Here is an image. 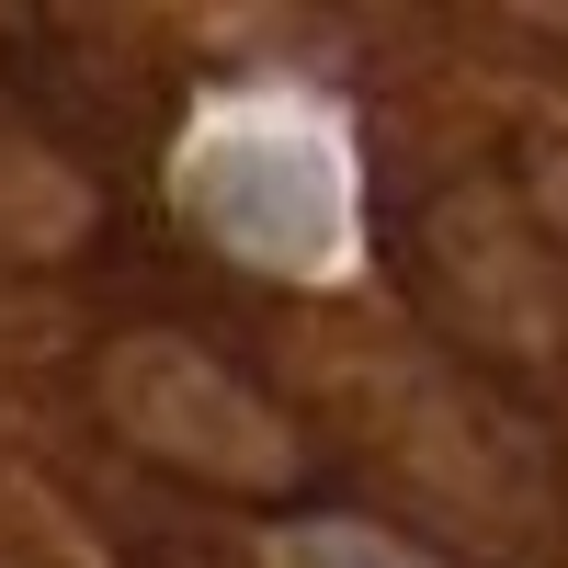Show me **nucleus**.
<instances>
[{"mask_svg":"<svg viewBox=\"0 0 568 568\" xmlns=\"http://www.w3.org/2000/svg\"><path fill=\"white\" fill-rule=\"evenodd\" d=\"M103 387H114L125 433L149 455H171V466H194V478H284V466H296L284 420L251 387H227L205 353H182V342H125Z\"/></svg>","mask_w":568,"mask_h":568,"instance_id":"nucleus-2","label":"nucleus"},{"mask_svg":"<svg viewBox=\"0 0 568 568\" xmlns=\"http://www.w3.org/2000/svg\"><path fill=\"white\" fill-rule=\"evenodd\" d=\"M284 568H420L409 546H387V535H364V524H296L273 546Z\"/></svg>","mask_w":568,"mask_h":568,"instance_id":"nucleus-3","label":"nucleus"},{"mask_svg":"<svg viewBox=\"0 0 568 568\" xmlns=\"http://www.w3.org/2000/svg\"><path fill=\"white\" fill-rule=\"evenodd\" d=\"M182 205L251 273L318 284L353 262V160L307 114H227L182 149Z\"/></svg>","mask_w":568,"mask_h":568,"instance_id":"nucleus-1","label":"nucleus"}]
</instances>
